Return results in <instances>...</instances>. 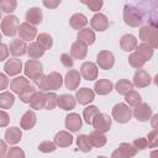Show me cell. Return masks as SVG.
<instances>
[{
    "label": "cell",
    "mask_w": 158,
    "mask_h": 158,
    "mask_svg": "<svg viewBox=\"0 0 158 158\" xmlns=\"http://www.w3.org/2000/svg\"><path fill=\"white\" fill-rule=\"evenodd\" d=\"M35 84L43 91H49V90H57L63 85L64 79L58 72H51L49 74L44 75L42 74L40 78L33 80Z\"/></svg>",
    "instance_id": "obj_1"
},
{
    "label": "cell",
    "mask_w": 158,
    "mask_h": 158,
    "mask_svg": "<svg viewBox=\"0 0 158 158\" xmlns=\"http://www.w3.org/2000/svg\"><path fill=\"white\" fill-rule=\"evenodd\" d=\"M122 17H123L125 23L128 25L130 27H138L143 22V17L141 12L135 6H131V5H126L123 7Z\"/></svg>",
    "instance_id": "obj_2"
},
{
    "label": "cell",
    "mask_w": 158,
    "mask_h": 158,
    "mask_svg": "<svg viewBox=\"0 0 158 158\" xmlns=\"http://www.w3.org/2000/svg\"><path fill=\"white\" fill-rule=\"evenodd\" d=\"M20 20L14 16V15H9L5 16L1 21V31L5 36L7 37H14L16 33H19V28H20Z\"/></svg>",
    "instance_id": "obj_3"
},
{
    "label": "cell",
    "mask_w": 158,
    "mask_h": 158,
    "mask_svg": "<svg viewBox=\"0 0 158 158\" xmlns=\"http://www.w3.org/2000/svg\"><path fill=\"white\" fill-rule=\"evenodd\" d=\"M111 115H112V118L118 123H126L131 120L133 114H132V110L128 107V105L123 102H118L114 106Z\"/></svg>",
    "instance_id": "obj_4"
},
{
    "label": "cell",
    "mask_w": 158,
    "mask_h": 158,
    "mask_svg": "<svg viewBox=\"0 0 158 158\" xmlns=\"http://www.w3.org/2000/svg\"><path fill=\"white\" fill-rule=\"evenodd\" d=\"M23 72H25V75L27 78L35 80V79L40 78L43 74V65L37 59H30V60H27L25 63Z\"/></svg>",
    "instance_id": "obj_5"
},
{
    "label": "cell",
    "mask_w": 158,
    "mask_h": 158,
    "mask_svg": "<svg viewBox=\"0 0 158 158\" xmlns=\"http://www.w3.org/2000/svg\"><path fill=\"white\" fill-rule=\"evenodd\" d=\"M137 151L138 149L133 144L123 142L118 146V148H116L112 152L111 157L112 158H131V157H135L137 154Z\"/></svg>",
    "instance_id": "obj_6"
},
{
    "label": "cell",
    "mask_w": 158,
    "mask_h": 158,
    "mask_svg": "<svg viewBox=\"0 0 158 158\" xmlns=\"http://www.w3.org/2000/svg\"><path fill=\"white\" fill-rule=\"evenodd\" d=\"M132 114H133V116H135V118L137 121L146 122L152 117V109L147 102H142L141 101L139 104H137L135 106Z\"/></svg>",
    "instance_id": "obj_7"
},
{
    "label": "cell",
    "mask_w": 158,
    "mask_h": 158,
    "mask_svg": "<svg viewBox=\"0 0 158 158\" xmlns=\"http://www.w3.org/2000/svg\"><path fill=\"white\" fill-rule=\"evenodd\" d=\"M93 127L95 128V131L106 133L111 127V117L106 114L99 112L93 120Z\"/></svg>",
    "instance_id": "obj_8"
},
{
    "label": "cell",
    "mask_w": 158,
    "mask_h": 158,
    "mask_svg": "<svg viewBox=\"0 0 158 158\" xmlns=\"http://www.w3.org/2000/svg\"><path fill=\"white\" fill-rule=\"evenodd\" d=\"M96 64L99 65V68L109 70L115 64V57H114V54L110 51H101V52L98 53Z\"/></svg>",
    "instance_id": "obj_9"
},
{
    "label": "cell",
    "mask_w": 158,
    "mask_h": 158,
    "mask_svg": "<svg viewBox=\"0 0 158 158\" xmlns=\"http://www.w3.org/2000/svg\"><path fill=\"white\" fill-rule=\"evenodd\" d=\"M80 80H81V74L78 70H75V69H70L65 74L64 85L69 90H77L79 84H80Z\"/></svg>",
    "instance_id": "obj_10"
},
{
    "label": "cell",
    "mask_w": 158,
    "mask_h": 158,
    "mask_svg": "<svg viewBox=\"0 0 158 158\" xmlns=\"http://www.w3.org/2000/svg\"><path fill=\"white\" fill-rule=\"evenodd\" d=\"M80 74L86 80H95L98 78V65L93 62H84L80 67Z\"/></svg>",
    "instance_id": "obj_11"
},
{
    "label": "cell",
    "mask_w": 158,
    "mask_h": 158,
    "mask_svg": "<svg viewBox=\"0 0 158 158\" xmlns=\"http://www.w3.org/2000/svg\"><path fill=\"white\" fill-rule=\"evenodd\" d=\"M27 44L25 42V40H20V38H15L10 42L9 46V51L14 57H21L25 53H27Z\"/></svg>",
    "instance_id": "obj_12"
},
{
    "label": "cell",
    "mask_w": 158,
    "mask_h": 158,
    "mask_svg": "<svg viewBox=\"0 0 158 158\" xmlns=\"http://www.w3.org/2000/svg\"><path fill=\"white\" fill-rule=\"evenodd\" d=\"M90 25H91V28L95 30V31H99V32H102L105 30H107L109 27V19L104 15V14H95L91 20H90Z\"/></svg>",
    "instance_id": "obj_13"
},
{
    "label": "cell",
    "mask_w": 158,
    "mask_h": 158,
    "mask_svg": "<svg viewBox=\"0 0 158 158\" xmlns=\"http://www.w3.org/2000/svg\"><path fill=\"white\" fill-rule=\"evenodd\" d=\"M65 128L68 130V131H70V132H77V131H79L80 128H81V126H83V120H81V117L78 115V114H75V112H72V114H69V115H67L65 116Z\"/></svg>",
    "instance_id": "obj_14"
},
{
    "label": "cell",
    "mask_w": 158,
    "mask_h": 158,
    "mask_svg": "<svg viewBox=\"0 0 158 158\" xmlns=\"http://www.w3.org/2000/svg\"><path fill=\"white\" fill-rule=\"evenodd\" d=\"M70 54L74 59H84L88 54V44L77 40L70 47Z\"/></svg>",
    "instance_id": "obj_15"
},
{
    "label": "cell",
    "mask_w": 158,
    "mask_h": 158,
    "mask_svg": "<svg viewBox=\"0 0 158 158\" xmlns=\"http://www.w3.org/2000/svg\"><path fill=\"white\" fill-rule=\"evenodd\" d=\"M19 35H20V38H22L25 41H31L36 37L37 28L35 27V25H31L28 22H23V23L20 25Z\"/></svg>",
    "instance_id": "obj_16"
},
{
    "label": "cell",
    "mask_w": 158,
    "mask_h": 158,
    "mask_svg": "<svg viewBox=\"0 0 158 158\" xmlns=\"http://www.w3.org/2000/svg\"><path fill=\"white\" fill-rule=\"evenodd\" d=\"M4 70L10 77H14V75L20 74L21 70H22V62H21V59H17V58L9 59L4 64Z\"/></svg>",
    "instance_id": "obj_17"
},
{
    "label": "cell",
    "mask_w": 158,
    "mask_h": 158,
    "mask_svg": "<svg viewBox=\"0 0 158 158\" xmlns=\"http://www.w3.org/2000/svg\"><path fill=\"white\" fill-rule=\"evenodd\" d=\"M152 78L151 75L143 70V69H137V72L133 75V85L137 88H146L151 84Z\"/></svg>",
    "instance_id": "obj_18"
},
{
    "label": "cell",
    "mask_w": 158,
    "mask_h": 158,
    "mask_svg": "<svg viewBox=\"0 0 158 158\" xmlns=\"http://www.w3.org/2000/svg\"><path fill=\"white\" fill-rule=\"evenodd\" d=\"M75 99L80 105H88L95 99V94L89 88H81V89L77 90Z\"/></svg>",
    "instance_id": "obj_19"
},
{
    "label": "cell",
    "mask_w": 158,
    "mask_h": 158,
    "mask_svg": "<svg viewBox=\"0 0 158 158\" xmlns=\"http://www.w3.org/2000/svg\"><path fill=\"white\" fill-rule=\"evenodd\" d=\"M25 19H26V22H28L31 25H35V26L40 25L43 19L42 10L40 7H30L25 14Z\"/></svg>",
    "instance_id": "obj_20"
},
{
    "label": "cell",
    "mask_w": 158,
    "mask_h": 158,
    "mask_svg": "<svg viewBox=\"0 0 158 158\" xmlns=\"http://www.w3.org/2000/svg\"><path fill=\"white\" fill-rule=\"evenodd\" d=\"M36 121H37V116H36L35 111L27 110V111L22 115V117H21V120H20V126H21V128H23V130H31V128L35 127Z\"/></svg>",
    "instance_id": "obj_21"
},
{
    "label": "cell",
    "mask_w": 158,
    "mask_h": 158,
    "mask_svg": "<svg viewBox=\"0 0 158 158\" xmlns=\"http://www.w3.org/2000/svg\"><path fill=\"white\" fill-rule=\"evenodd\" d=\"M120 46H121V49L125 51V52H131L133 49H136L137 47V40L133 35H123L120 40Z\"/></svg>",
    "instance_id": "obj_22"
},
{
    "label": "cell",
    "mask_w": 158,
    "mask_h": 158,
    "mask_svg": "<svg viewBox=\"0 0 158 158\" xmlns=\"http://www.w3.org/2000/svg\"><path fill=\"white\" fill-rule=\"evenodd\" d=\"M22 137V132L19 127H10L5 131V135H4V138L5 141L9 143V144H16L20 142Z\"/></svg>",
    "instance_id": "obj_23"
},
{
    "label": "cell",
    "mask_w": 158,
    "mask_h": 158,
    "mask_svg": "<svg viewBox=\"0 0 158 158\" xmlns=\"http://www.w3.org/2000/svg\"><path fill=\"white\" fill-rule=\"evenodd\" d=\"M54 143L58 147H69L73 143V136L68 131H59L54 136Z\"/></svg>",
    "instance_id": "obj_24"
},
{
    "label": "cell",
    "mask_w": 158,
    "mask_h": 158,
    "mask_svg": "<svg viewBox=\"0 0 158 158\" xmlns=\"http://www.w3.org/2000/svg\"><path fill=\"white\" fill-rule=\"evenodd\" d=\"M112 88H114V84L109 79H99L94 85L95 93L98 95H107L110 94Z\"/></svg>",
    "instance_id": "obj_25"
},
{
    "label": "cell",
    "mask_w": 158,
    "mask_h": 158,
    "mask_svg": "<svg viewBox=\"0 0 158 158\" xmlns=\"http://www.w3.org/2000/svg\"><path fill=\"white\" fill-rule=\"evenodd\" d=\"M77 38H78L79 41L84 42V43L88 44V46H89V44H93V43L95 42V40H96L94 31H93L91 28H88V27H84V28L79 30V31H78V35H77Z\"/></svg>",
    "instance_id": "obj_26"
},
{
    "label": "cell",
    "mask_w": 158,
    "mask_h": 158,
    "mask_svg": "<svg viewBox=\"0 0 158 158\" xmlns=\"http://www.w3.org/2000/svg\"><path fill=\"white\" fill-rule=\"evenodd\" d=\"M28 85H31V84H30L28 79L25 78V77H16L15 79H12V80L10 81V89H11L14 93H16L17 95H19L25 88H27Z\"/></svg>",
    "instance_id": "obj_27"
},
{
    "label": "cell",
    "mask_w": 158,
    "mask_h": 158,
    "mask_svg": "<svg viewBox=\"0 0 158 158\" xmlns=\"http://www.w3.org/2000/svg\"><path fill=\"white\" fill-rule=\"evenodd\" d=\"M75 99L74 96L72 95H68V94H62L58 96V106L62 109V110H65V111H69V110H73L75 107Z\"/></svg>",
    "instance_id": "obj_28"
},
{
    "label": "cell",
    "mask_w": 158,
    "mask_h": 158,
    "mask_svg": "<svg viewBox=\"0 0 158 158\" xmlns=\"http://www.w3.org/2000/svg\"><path fill=\"white\" fill-rule=\"evenodd\" d=\"M88 23V19L84 14H80V12H77L74 15H72V17L69 19V25L74 28V30H81L86 26Z\"/></svg>",
    "instance_id": "obj_29"
},
{
    "label": "cell",
    "mask_w": 158,
    "mask_h": 158,
    "mask_svg": "<svg viewBox=\"0 0 158 158\" xmlns=\"http://www.w3.org/2000/svg\"><path fill=\"white\" fill-rule=\"evenodd\" d=\"M44 104H46V93L43 91H36L30 101V106L33 110H41L44 109Z\"/></svg>",
    "instance_id": "obj_30"
},
{
    "label": "cell",
    "mask_w": 158,
    "mask_h": 158,
    "mask_svg": "<svg viewBox=\"0 0 158 158\" xmlns=\"http://www.w3.org/2000/svg\"><path fill=\"white\" fill-rule=\"evenodd\" d=\"M27 54L31 59H38L44 54V49L40 46V43L36 42H31L27 47Z\"/></svg>",
    "instance_id": "obj_31"
},
{
    "label": "cell",
    "mask_w": 158,
    "mask_h": 158,
    "mask_svg": "<svg viewBox=\"0 0 158 158\" xmlns=\"http://www.w3.org/2000/svg\"><path fill=\"white\" fill-rule=\"evenodd\" d=\"M89 139L93 144V147H96V148H101L106 144V141L107 138L105 137V135L102 132H99V131H94L89 135Z\"/></svg>",
    "instance_id": "obj_32"
},
{
    "label": "cell",
    "mask_w": 158,
    "mask_h": 158,
    "mask_svg": "<svg viewBox=\"0 0 158 158\" xmlns=\"http://www.w3.org/2000/svg\"><path fill=\"white\" fill-rule=\"evenodd\" d=\"M133 89V83H131L127 79H120L116 84H115V90L120 94V95H126L128 91H131Z\"/></svg>",
    "instance_id": "obj_33"
},
{
    "label": "cell",
    "mask_w": 158,
    "mask_h": 158,
    "mask_svg": "<svg viewBox=\"0 0 158 158\" xmlns=\"http://www.w3.org/2000/svg\"><path fill=\"white\" fill-rule=\"evenodd\" d=\"M146 62H147V60L144 59V57H143L141 53H138V52H133V53H131L130 57H128V63H130V65L133 67V68H137V69L142 68V67L146 64Z\"/></svg>",
    "instance_id": "obj_34"
},
{
    "label": "cell",
    "mask_w": 158,
    "mask_h": 158,
    "mask_svg": "<svg viewBox=\"0 0 158 158\" xmlns=\"http://www.w3.org/2000/svg\"><path fill=\"white\" fill-rule=\"evenodd\" d=\"M153 51H154V48H153L149 43H147V42H143V43H141V44H137V47H136V52L141 53V54L144 57L146 60L152 59V57H153Z\"/></svg>",
    "instance_id": "obj_35"
},
{
    "label": "cell",
    "mask_w": 158,
    "mask_h": 158,
    "mask_svg": "<svg viewBox=\"0 0 158 158\" xmlns=\"http://www.w3.org/2000/svg\"><path fill=\"white\" fill-rule=\"evenodd\" d=\"M15 102V96L10 91H2L0 94V107L1 109H10Z\"/></svg>",
    "instance_id": "obj_36"
},
{
    "label": "cell",
    "mask_w": 158,
    "mask_h": 158,
    "mask_svg": "<svg viewBox=\"0 0 158 158\" xmlns=\"http://www.w3.org/2000/svg\"><path fill=\"white\" fill-rule=\"evenodd\" d=\"M77 146L81 152H85V153L90 152L91 147H93V144L89 139V136H86V135H80L77 137Z\"/></svg>",
    "instance_id": "obj_37"
},
{
    "label": "cell",
    "mask_w": 158,
    "mask_h": 158,
    "mask_svg": "<svg viewBox=\"0 0 158 158\" xmlns=\"http://www.w3.org/2000/svg\"><path fill=\"white\" fill-rule=\"evenodd\" d=\"M99 112H100L99 109H98L96 106H94V105H90V106L85 107L84 111H83L84 121H85L88 125H93V120H94V117H95Z\"/></svg>",
    "instance_id": "obj_38"
},
{
    "label": "cell",
    "mask_w": 158,
    "mask_h": 158,
    "mask_svg": "<svg viewBox=\"0 0 158 158\" xmlns=\"http://www.w3.org/2000/svg\"><path fill=\"white\" fill-rule=\"evenodd\" d=\"M37 42L40 43V46L44 49V51H47V49H51L52 48V46H53V38H52V36L51 35H48V33H40L38 36H37Z\"/></svg>",
    "instance_id": "obj_39"
},
{
    "label": "cell",
    "mask_w": 158,
    "mask_h": 158,
    "mask_svg": "<svg viewBox=\"0 0 158 158\" xmlns=\"http://www.w3.org/2000/svg\"><path fill=\"white\" fill-rule=\"evenodd\" d=\"M36 91H37V90L35 89L33 85H28L27 88H25V89L19 94V98H20V100H21L22 102L30 104V101H31V99H32V96H33V94H35Z\"/></svg>",
    "instance_id": "obj_40"
},
{
    "label": "cell",
    "mask_w": 158,
    "mask_h": 158,
    "mask_svg": "<svg viewBox=\"0 0 158 158\" xmlns=\"http://www.w3.org/2000/svg\"><path fill=\"white\" fill-rule=\"evenodd\" d=\"M58 105V95L54 91H48L46 93V104L44 109L46 110H53Z\"/></svg>",
    "instance_id": "obj_41"
},
{
    "label": "cell",
    "mask_w": 158,
    "mask_h": 158,
    "mask_svg": "<svg viewBox=\"0 0 158 158\" xmlns=\"http://www.w3.org/2000/svg\"><path fill=\"white\" fill-rule=\"evenodd\" d=\"M125 100H126V102H127L130 106H136L137 104L141 102L142 98H141V95H139L137 91L131 90V91H128V93L125 95Z\"/></svg>",
    "instance_id": "obj_42"
},
{
    "label": "cell",
    "mask_w": 158,
    "mask_h": 158,
    "mask_svg": "<svg viewBox=\"0 0 158 158\" xmlns=\"http://www.w3.org/2000/svg\"><path fill=\"white\" fill-rule=\"evenodd\" d=\"M17 7V1L16 0H1L0 1V9L2 12L6 14H11L12 11H15Z\"/></svg>",
    "instance_id": "obj_43"
},
{
    "label": "cell",
    "mask_w": 158,
    "mask_h": 158,
    "mask_svg": "<svg viewBox=\"0 0 158 158\" xmlns=\"http://www.w3.org/2000/svg\"><path fill=\"white\" fill-rule=\"evenodd\" d=\"M154 27L153 26H151V25H146V26H142L141 28H139V38L143 41V42H148L149 41V38H151V36H152V33L154 32Z\"/></svg>",
    "instance_id": "obj_44"
},
{
    "label": "cell",
    "mask_w": 158,
    "mask_h": 158,
    "mask_svg": "<svg viewBox=\"0 0 158 158\" xmlns=\"http://www.w3.org/2000/svg\"><path fill=\"white\" fill-rule=\"evenodd\" d=\"M57 144L54 142H51V141H43L38 144V151L40 152H43V153H51V152H54L57 149Z\"/></svg>",
    "instance_id": "obj_45"
},
{
    "label": "cell",
    "mask_w": 158,
    "mask_h": 158,
    "mask_svg": "<svg viewBox=\"0 0 158 158\" xmlns=\"http://www.w3.org/2000/svg\"><path fill=\"white\" fill-rule=\"evenodd\" d=\"M147 142L149 148H157L158 147V130H152L148 132L147 136Z\"/></svg>",
    "instance_id": "obj_46"
},
{
    "label": "cell",
    "mask_w": 158,
    "mask_h": 158,
    "mask_svg": "<svg viewBox=\"0 0 158 158\" xmlns=\"http://www.w3.org/2000/svg\"><path fill=\"white\" fill-rule=\"evenodd\" d=\"M6 157L7 158H25V152L19 147H12V148H9Z\"/></svg>",
    "instance_id": "obj_47"
},
{
    "label": "cell",
    "mask_w": 158,
    "mask_h": 158,
    "mask_svg": "<svg viewBox=\"0 0 158 158\" xmlns=\"http://www.w3.org/2000/svg\"><path fill=\"white\" fill-rule=\"evenodd\" d=\"M60 62H62V64H63L65 68H73L74 60H73L72 54H68V53H62V54H60Z\"/></svg>",
    "instance_id": "obj_48"
},
{
    "label": "cell",
    "mask_w": 158,
    "mask_h": 158,
    "mask_svg": "<svg viewBox=\"0 0 158 158\" xmlns=\"http://www.w3.org/2000/svg\"><path fill=\"white\" fill-rule=\"evenodd\" d=\"M137 149H139V151H142V149H146L147 147H148V142H147V138H144V137H138V138H136L135 141H133V143H132Z\"/></svg>",
    "instance_id": "obj_49"
},
{
    "label": "cell",
    "mask_w": 158,
    "mask_h": 158,
    "mask_svg": "<svg viewBox=\"0 0 158 158\" xmlns=\"http://www.w3.org/2000/svg\"><path fill=\"white\" fill-rule=\"evenodd\" d=\"M102 5H104V0H90L86 6L91 11H99V10H101Z\"/></svg>",
    "instance_id": "obj_50"
},
{
    "label": "cell",
    "mask_w": 158,
    "mask_h": 158,
    "mask_svg": "<svg viewBox=\"0 0 158 158\" xmlns=\"http://www.w3.org/2000/svg\"><path fill=\"white\" fill-rule=\"evenodd\" d=\"M62 0H42L43 5L47 7V9H56L59 6Z\"/></svg>",
    "instance_id": "obj_51"
},
{
    "label": "cell",
    "mask_w": 158,
    "mask_h": 158,
    "mask_svg": "<svg viewBox=\"0 0 158 158\" xmlns=\"http://www.w3.org/2000/svg\"><path fill=\"white\" fill-rule=\"evenodd\" d=\"M9 121H10L9 115H7L4 110H1V111H0V126H1V127H6L7 123H9Z\"/></svg>",
    "instance_id": "obj_52"
},
{
    "label": "cell",
    "mask_w": 158,
    "mask_h": 158,
    "mask_svg": "<svg viewBox=\"0 0 158 158\" xmlns=\"http://www.w3.org/2000/svg\"><path fill=\"white\" fill-rule=\"evenodd\" d=\"M148 43H149L153 48H158V30H157V28H156L154 32L152 33V36H151Z\"/></svg>",
    "instance_id": "obj_53"
},
{
    "label": "cell",
    "mask_w": 158,
    "mask_h": 158,
    "mask_svg": "<svg viewBox=\"0 0 158 158\" xmlns=\"http://www.w3.org/2000/svg\"><path fill=\"white\" fill-rule=\"evenodd\" d=\"M7 83H9V80H7L6 75H5L4 73H1V74H0V88H1V90L6 89V85H7Z\"/></svg>",
    "instance_id": "obj_54"
},
{
    "label": "cell",
    "mask_w": 158,
    "mask_h": 158,
    "mask_svg": "<svg viewBox=\"0 0 158 158\" xmlns=\"http://www.w3.org/2000/svg\"><path fill=\"white\" fill-rule=\"evenodd\" d=\"M9 149H7V147H6V143H5V141H0V157H6V152H7Z\"/></svg>",
    "instance_id": "obj_55"
},
{
    "label": "cell",
    "mask_w": 158,
    "mask_h": 158,
    "mask_svg": "<svg viewBox=\"0 0 158 158\" xmlns=\"http://www.w3.org/2000/svg\"><path fill=\"white\" fill-rule=\"evenodd\" d=\"M151 126H152V128L158 130V114L152 115V117H151Z\"/></svg>",
    "instance_id": "obj_56"
},
{
    "label": "cell",
    "mask_w": 158,
    "mask_h": 158,
    "mask_svg": "<svg viewBox=\"0 0 158 158\" xmlns=\"http://www.w3.org/2000/svg\"><path fill=\"white\" fill-rule=\"evenodd\" d=\"M1 51H2V54H1L0 60H5V59H6V57H7V53L10 52V51L7 49V46H6L5 43H1Z\"/></svg>",
    "instance_id": "obj_57"
},
{
    "label": "cell",
    "mask_w": 158,
    "mask_h": 158,
    "mask_svg": "<svg viewBox=\"0 0 158 158\" xmlns=\"http://www.w3.org/2000/svg\"><path fill=\"white\" fill-rule=\"evenodd\" d=\"M149 156H151V157H158V149H156V151H152Z\"/></svg>",
    "instance_id": "obj_58"
},
{
    "label": "cell",
    "mask_w": 158,
    "mask_h": 158,
    "mask_svg": "<svg viewBox=\"0 0 158 158\" xmlns=\"http://www.w3.org/2000/svg\"><path fill=\"white\" fill-rule=\"evenodd\" d=\"M153 80H154V84H156V85L158 86V74H157V75L154 77V79H153Z\"/></svg>",
    "instance_id": "obj_59"
},
{
    "label": "cell",
    "mask_w": 158,
    "mask_h": 158,
    "mask_svg": "<svg viewBox=\"0 0 158 158\" xmlns=\"http://www.w3.org/2000/svg\"><path fill=\"white\" fill-rule=\"evenodd\" d=\"M79 1H80L81 4H84V5H88V2H89L90 0H79Z\"/></svg>",
    "instance_id": "obj_60"
}]
</instances>
